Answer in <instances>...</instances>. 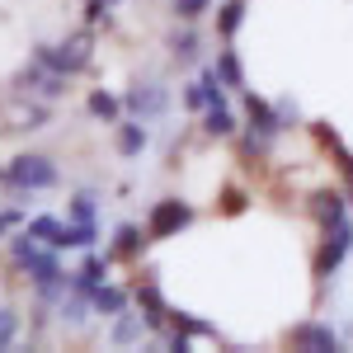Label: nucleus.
<instances>
[{"label":"nucleus","instance_id":"obj_9","mask_svg":"<svg viewBox=\"0 0 353 353\" xmlns=\"http://www.w3.org/2000/svg\"><path fill=\"white\" fill-rule=\"evenodd\" d=\"M241 113H245V128L259 137H283L288 128H283V118H278V104L273 99H264V94H254V90H241Z\"/></svg>","mask_w":353,"mask_h":353},{"label":"nucleus","instance_id":"obj_34","mask_svg":"<svg viewBox=\"0 0 353 353\" xmlns=\"http://www.w3.org/2000/svg\"><path fill=\"white\" fill-rule=\"evenodd\" d=\"M19 226H24V212H19V208H0V241H5L10 231H19Z\"/></svg>","mask_w":353,"mask_h":353},{"label":"nucleus","instance_id":"obj_10","mask_svg":"<svg viewBox=\"0 0 353 353\" xmlns=\"http://www.w3.org/2000/svg\"><path fill=\"white\" fill-rule=\"evenodd\" d=\"M288 344L301 353H334L339 349V330L330 325V321H297V325L288 330Z\"/></svg>","mask_w":353,"mask_h":353},{"label":"nucleus","instance_id":"obj_8","mask_svg":"<svg viewBox=\"0 0 353 353\" xmlns=\"http://www.w3.org/2000/svg\"><path fill=\"white\" fill-rule=\"evenodd\" d=\"M123 109L132 113V118H141V123H156L165 109H170V90H165L161 81H137L128 94H123Z\"/></svg>","mask_w":353,"mask_h":353},{"label":"nucleus","instance_id":"obj_35","mask_svg":"<svg viewBox=\"0 0 353 353\" xmlns=\"http://www.w3.org/2000/svg\"><path fill=\"white\" fill-rule=\"evenodd\" d=\"M349 208H353V184H349Z\"/></svg>","mask_w":353,"mask_h":353},{"label":"nucleus","instance_id":"obj_14","mask_svg":"<svg viewBox=\"0 0 353 353\" xmlns=\"http://www.w3.org/2000/svg\"><path fill=\"white\" fill-rule=\"evenodd\" d=\"M113 264H118V259H113L109 250H104V254H99V250H85L81 269L71 273V288H76V292H85V297H90V292H94V288H99V283H109V269H113Z\"/></svg>","mask_w":353,"mask_h":353},{"label":"nucleus","instance_id":"obj_25","mask_svg":"<svg viewBox=\"0 0 353 353\" xmlns=\"http://www.w3.org/2000/svg\"><path fill=\"white\" fill-rule=\"evenodd\" d=\"M66 221H99V193L81 189L71 203H66Z\"/></svg>","mask_w":353,"mask_h":353},{"label":"nucleus","instance_id":"obj_32","mask_svg":"<svg viewBox=\"0 0 353 353\" xmlns=\"http://www.w3.org/2000/svg\"><path fill=\"white\" fill-rule=\"evenodd\" d=\"M278 104V118H283V128L292 132V128H301V109H297V99H273Z\"/></svg>","mask_w":353,"mask_h":353},{"label":"nucleus","instance_id":"obj_4","mask_svg":"<svg viewBox=\"0 0 353 353\" xmlns=\"http://www.w3.org/2000/svg\"><path fill=\"white\" fill-rule=\"evenodd\" d=\"M66 90H71V76L43 66V61H28L24 71H14V81H10V94H14V99H48V104H52Z\"/></svg>","mask_w":353,"mask_h":353},{"label":"nucleus","instance_id":"obj_19","mask_svg":"<svg viewBox=\"0 0 353 353\" xmlns=\"http://www.w3.org/2000/svg\"><path fill=\"white\" fill-rule=\"evenodd\" d=\"M141 334H146V321H141V311H118V316H113V330H109V344H113V349L141 344Z\"/></svg>","mask_w":353,"mask_h":353},{"label":"nucleus","instance_id":"obj_2","mask_svg":"<svg viewBox=\"0 0 353 353\" xmlns=\"http://www.w3.org/2000/svg\"><path fill=\"white\" fill-rule=\"evenodd\" d=\"M10 259H14V269L28 273V283L38 288V283H57V278H71V273L61 269V259H57L52 245L33 241L28 231H19L14 241H10Z\"/></svg>","mask_w":353,"mask_h":353},{"label":"nucleus","instance_id":"obj_5","mask_svg":"<svg viewBox=\"0 0 353 353\" xmlns=\"http://www.w3.org/2000/svg\"><path fill=\"white\" fill-rule=\"evenodd\" d=\"M349 250H353V221L349 217L321 231V245H316V254H311V273H316L321 288H325V278L339 273V264L349 259Z\"/></svg>","mask_w":353,"mask_h":353},{"label":"nucleus","instance_id":"obj_12","mask_svg":"<svg viewBox=\"0 0 353 353\" xmlns=\"http://www.w3.org/2000/svg\"><path fill=\"white\" fill-rule=\"evenodd\" d=\"M311 137H316V146L330 156V165L339 170V179H344V184H353V151L344 146V137L334 132L330 123H311Z\"/></svg>","mask_w":353,"mask_h":353},{"label":"nucleus","instance_id":"obj_23","mask_svg":"<svg viewBox=\"0 0 353 353\" xmlns=\"http://www.w3.org/2000/svg\"><path fill=\"white\" fill-rule=\"evenodd\" d=\"M90 306L99 311V316H118V311H128V288H118V283H99L94 292H90Z\"/></svg>","mask_w":353,"mask_h":353},{"label":"nucleus","instance_id":"obj_17","mask_svg":"<svg viewBox=\"0 0 353 353\" xmlns=\"http://www.w3.org/2000/svg\"><path fill=\"white\" fill-rule=\"evenodd\" d=\"M146 141H151V132H146V123H141V118L113 128V146H118V156H123V161H137V156L146 151Z\"/></svg>","mask_w":353,"mask_h":353},{"label":"nucleus","instance_id":"obj_21","mask_svg":"<svg viewBox=\"0 0 353 353\" xmlns=\"http://www.w3.org/2000/svg\"><path fill=\"white\" fill-rule=\"evenodd\" d=\"M24 231L33 236V241L52 245V250H61V241H66V221L52 217V212H43V217H28V221H24Z\"/></svg>","mask_w":353,"mask_h":353},{"label":"nucleus","instance_id":"obj_11","mask_svg":"<svg viewBox=\"0 0 353 353\" xmlns=\"http://www.w3.org/2000/svg\"><path fill=\"white\" fill-rule=\"evenodd\" d=\"M151 245V236H146V221L137 226V221H118L109 236V254L113 259H123V264H141V250Z\"/></svg>","mask_w":353,"mask_h":353},{"label":"nucleus","instance_id":"obj_24","mask_svg":"<svg viewBox=\"0 0 353 353\" xmlns=\"http://www.w3.org/2000/svg\"><path fill=\"white\" fill-rule=\"evenodd\" d=\"M245 24V0H221L217 5V38L221 43H231Z\"/></svg>","mask_w":353,"mask_h":353},{"label":"nucleus","instance_id":"obj_20","mask_svg":"<svg viewBox=\"0 0 353 353\" xmlns=\"http://www.w3.org/2000/svg\"><path fill=\"white\" fill-rule=\"evenodd\" d=\"M85 109H90V118L94 123H109V128H118L123 123V99L118 94H109V90H90V99H85Z\"/></svg>","mask_w":353,"mask_h":353},{"label":"nucleus","instance_id":"obj_16","mask_svg":"<svg viewBox=\"0 0 353 353\" xmlns=\"http://www.w3.org/2000/svg\"><path fill=\"white\" fill-rule=\"evenodd\" d=\"M165 48H170V61L174 66H198V57H203V38H198V28L193 24H184V28H174L170 38H165Z\"/></svg>","mask_w":353,"mask_h":353},{"label":"nucleus","instance_id":"obj_30","mask_svg":"<svg viewBox=\"0 0 353 353\" xmlns=\"http://www.w3.org/2000/svg\"><path fill=\"white\" fill-rule=\"evenodd\" d=\"M208 10H212V0H174V19L179 24H198Z\"/></svg>","mask_w":353,"mask_h":353},{"label":"nucleus","instance_id":"obj_36","mask_svg":"<svg viewBox=\"0 0 353 353\" xmlns=\"http://www.w3.org/2000/svg\"><path fill=\"white\" fill-rule=\"evenodd\" d=\"M109 5H123V0H109Z\"/></svg>","mask_w":353,"mask_h":353},{"label":"nucleus","instance_id":"obj_15","mask_svg":"<svg viewBox=\"0 0 353 353\" xmlns=\"http://www.w3.org/2000/svg\"><path fill=\"white\" fill-rule=\"evenodd\" d=\"M198 123H203V137H212V141H236V132H241V118L231 104H208L198 113Z\"/></svg>","mask_w":353,"mask_h":353},{"label":"nucleus","instance_id":"obj_33","mask_svg":"<svg viewBox=\"0 0 353 353\" xmlns=\"http://www.w3.org/2000/svg\"><path fill=\"white\" fill-rule=\"evenodd\" d=\"M113 14H109V0H85V24L94 28V24H109Z\"/></svg>","mask_w":353,"mask_h":353},{"label":"nucleus","instance_id":"obj_1","mask_svg":"<svg viewBox=\"0 0 353 353\" xmlns=\"http://www.w3.org/2000/svg\"><path fill=\"white\" fill-rule=\"evenodd\" d=\"M0 184L14 189L19 198H33V193H43V189H57L61 174H57L52 156H43V151H24V156H14V161L0 170Z\"/></svg>","mask_w":353,"mask_h":353},{"label":"nucleus","instance_id":"obj_3","mask_svg":"<svg viewBox=\"0 0 353 353\" xmlns=\"http://www.w3.org/2000/svg\"><path fill=\"white\" fill-rule=\"evenodd\" d=\"M94 57V33L90 28H76L66 43H33V61L52 66V71H66V76H81Z\"/></svg>","mask_w":353,"mask_h":353},{"label":"nucleus","instance_id":"obj_31","mask_svg":"<svg viewBox=\"0 0 353 353\" xmlns=\"http://www.w3.org/2000/svg\"><path fill=\"white\" fill-rule=\"evenodd\" d=\"M14 334H19V311L14 306H0V353L14 344Z\"/></svg>","mask_w":353,"mask_h":353},{"label":"nucleus","instance_id":"obj_29","mask_svg":"<svg viewBox=\"0 0 353 353\" xmlns=\"http://www.w3.org/2000/svg\"><path fill=\"white\" fill-rule=\"evenodd\" d=\"M179 104H184L189 113H203V109H208V90H203V81H198V76L179 85Z\"/></svg>","mask_w":353,"mask_h":353},{"label":"nucleus","instance_id":"obj_22","mask_svg":"<svg viewBox=\"0 0 353 353\" xmlns=\"http://www.w3.org/2000/svg\"><path fill=\"white\" fill-rule=\"evenodd\" d=\"M90 311H94V306H90V297H85V292H76V288L57 301V321H61V325H71V330H81L85 321H90Z\"/></svg>","mask_w":353,"mask_h":353},{"label":"nucleus","instance_id":"obj_7","mask_svg":"<svg viewBox=\"0 0 353 353\" xmlns=\"http://www.w3.org/2000/svg\"><path fill=\"white\" fill-rule=\"evenodd\" d=\"M132 297H137V311H141L146 330H151V334H165V325H170V306H165V297H161L156 273L141 269V278L132 283Z\"/></svg>","mask_w":353,"mask_h":353},{"label":"nucleus","instance_id":"obj_26","mask_svg":"<svg viewBox=\"0 0 353 353\" xmlns=\"http://www.w3.org/2000/svg\"><path fill=\"white\" fill-rule=\"evenodd\" d=\"M48 123H52V104L48 99H28L24 118H19V132H43Z\"/></svg>","mask_w":353,"mask_h":353},{"label":"nucleus","instance_id":"obj_6","mask_svg":"<svg viewBox=\"0 0 353 353\" xmlns=\"http://www.w3.org/2000/svg\"><path fill=\"white\" fill-rule=\"evenodd\" d=\"M193 217H198L193 203H184V198H161V203L146 212V236H151V241H170V236L189 231Z\"/></svg>","mask_w":353,"mask_h":353},{"label":"nucleus","instance_id":"obj_27","mask_svg":"<svg viewBox=\"0 0 353 353\" xmlns=\"http://www.w3.org/2000/svg\"><path fill=\"white\" fill-rule=\"evenodd\" d=\"M170 325L184 330L189 339H217V325H208V321H198V316H184V311H170Z\"/></svg>","mask_w":353,"mask_h":353},{"label":"nucleus","instance_id":"obj_28","mask_svg":"<svg viewBox=\"0 0 353 353\" xmlns=\"http://www.w3.org/2000/svg\"><path fill=\"white\" fill-rule=\"evenodd\" d=\"M245 208H250V193H245L241 184H226V189H221V203H217V212H221V217H241Z\"/></svg>","mask_w":353,"mask_h":353},{"label":"nucleus","instance_id":"obj_18","mask_svg":"<svg viewBox=\"0 0 353 353\" xmlns=\"http://www.w3.org/2000/svg\"><path fill=\"white\" fill-rule=\"evenodd\" d=\"M212 66H217L221 85H226L231 94H241V90H250V85H245V61H241V52H236L231 43H226V48H217V61H212Z\"/></svg>","mask_w":353,"mask_h":353},{"label":"nucleus","instance_id":"obj_13","mask_svg":"<svg viewBox=\"0 0 353 353\" xmlns=\"http://www.w3.org/2000/svg\"><path fill=\"white\" fill-rule=\"evenodd\" d=\"M306 212H311L316 226L325 231V226H334V221L349 217V193L344 189H316L311 198H306Z\"/></svg>","mask_w":353,"mask_h":353}]
</instances>
